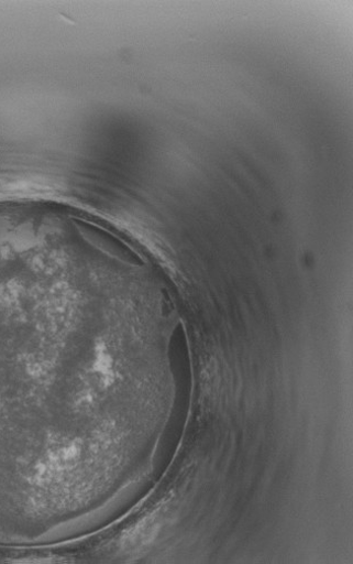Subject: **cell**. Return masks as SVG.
Returning a JSON list of instances; mask_svg holds the SVG:
<instances>
[{"label":"cell","mask_w":353,"mask_h":564,"mask_svg":"<svg viewBox=\"0 0 353 564\" xmlns=\"http://www.w3.org/2000/svg\"><path fill=\"white\" fill-rule=\"evenodd\" d=\"M139 294L95 242H0V516L98 521L128 454L108 411L126 382L111 322Z\"/></svg>","instance_id":"cell-1"}]
</instances>
